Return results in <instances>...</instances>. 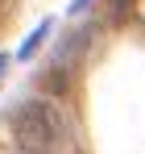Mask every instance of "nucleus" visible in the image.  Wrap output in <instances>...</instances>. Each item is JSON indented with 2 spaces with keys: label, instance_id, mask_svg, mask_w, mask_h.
Wrapping results in <instances>:
<instances>
[{
  "label": "nucleus",
  "instance_id": "f257e3e1",
  "mask_svg": "<svg viewBox=\"0 0 145 154\" xmlns=\"http://www.w3.org/2000/svg\"><path fill=\"white\" fill-rule=\"evenodd\" d=\"M13 137H17V150L21 154H54L62 142V117L58 108L42 96L25 100L13 112Z\"/></svg>",
  "mask_w": 145,
  "mask_h": 154
}]
</instances>
